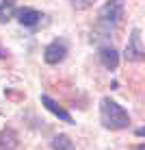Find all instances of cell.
<instances>
[{
	"mask_svg": "<svg viewBox=\"0 0 145 150\" xmlns=\"http://www.w3.org/2000/svg\"><path fill=\"white\" fill-rule=\"evenodd\" d=\"M123 11H126V0H108L104 7L97 13V22H95V41H108L113 37V33L117 30V26L123 20Z\"/></svg>",
	"mask_w": 145,
	"mask_h": 150,
	"instance_id": "1",
	"label": "cell"
},
{
	"mask_svg": "<svg viewBox=\"0 0 145 150\" xmlns=\"http://www.w3.org/2000/svg\"><path fill=\"white\" fill-rule=\"evenodd\" d=\"M100 122L108 131H121V128L130 126V113L119 102H115L113 98L106 96L100 100Z\"/></svg>",
	"mask_w": 145,
	"mask_h": 150,
	"instance_id": "2",
	"label": "cell"
},
{
	"mask_svg": "<svg viewBox=\"0 0 145 150\" xmlns=\"http://www.w3.org/2000/svg\"><path fill=\"white\" fill-rule=\"evenodd\" d=\"M123 59L130 63H141L145 59V48H143V39H141V30L132 28L130 37H128L126 50H123Z\"/></svg>",
	"mask_w": 145,
	"mask_h": 150,
	"instance_id": "3",
	"label": "cell"
},
{
	"mask_svg": "<svg viewBox=\"0 0 145 150\" xmlns=\"http://www.w3.org/2000/svg\"><path fill=\"white\" fill-rule=\"evenodd\" d=\"M67 52H69L67 41L65 39H54V41H50V44L43 48V61L48 65H59L61 61H65Z\"/></svg>",
	"mask_w": 145,
	"mask_h": 150,
	"instance_id": "4",
	"label": "cell"
},
{
	"mask_svg": "<svg viewBox=\"0 0 145 150\" xmlns=\"http://www.w3.org/2000/svg\"><path fill=\"white\" fill-rule=\"evenodd\" d=\"M13 18L18 20L22 26L35 28L41 20H43V13L37 11V9H33V7H22V9H15V11H13Z\"/></svg>",
	"mask_w": 145,
	"mask_h": 150,
	"instance_id": "5",
	"label": "cell"
},
{
	"mask_svg": "<svg viewBox=\"0 0 145 150\" xmlns=\"http://www.w3.org/2000/svg\"><path fill=\"white\" fill-rule=\"evenodd\" d=\"M41 105L46 107L50 113H52L54 117H59L61 122H67V124H74V117H71V113L67 111V109H63V107L59 105V102L54 100V98H50L48 94H41Z\"/></svg>",
	"mask_w": 145,
	"mask_h": 150,
	"instance_id": "6",
	"label": "cell"
},
{
	"mask_svg": "<svg viewBox=\"0 0 145 150\" xmlns=\"http://www.w3.org/2000/svg\"><path fill=\"white\" fill-rule=\"evenodd\" d=\"M97 59H100L102 68H106V70H117V65H119V52L111 44H102L97 48Z\"/></svg>",
	"mask_w": 145,
	"mask_h": 150,
	"instance_id": "7",
	"label": "cell"
},
{
	"mask_svg": "<svg viewBox=\"0 0 145 150\" xmlns=\"http://www.w3.org/2000/svg\"><path fill=\"white\" fill-rule=\"evenodd\" d=\"M20 146V137L11 126H4L0 131V150H18Z\"/></svg>",
	"mask_w": 145,
	"mask_h": 150,
	"instance_id": "8",
	"label": "cell"
},
{
	"mask_svg": "<svg viewBox=\"0 0 145 150\" xmlns=\"http://www.w3.org/2000/svg\"><path fill=\"white\" fill-rule=\"evenodd\" d=\"M50 148H52V150H76L74 142H71L67 135H63V133H59V135L52 137V142H50Z\"/></svg>",
	"mask_w": 145,
	"mask_h": 150,
	"instance_id": "9",
	"label": "cell"
},
{
	"mask_svg": "<svg viewBox=\"0 0 145 150\" xmlns=\"http://www.w3.org/2000/svg\"><path fill=\"white\" fill-rule=\"evenodd\" d=\"M15 11V0H2L0 2V22H9Z\"/></svg>",
	"mask_w": 145,
	"mask_h": 150,
	"instance_id": "10",
	"label": "cell"
},
{
	"mask_svg": "<svg viewBox=\"0 0 145 150\" xmlns=\"http://www.w3.org/2000/svg\"><path fill=\"white\" fill-rule=\"evenodd\" d=\"M67 2H69V7L76 9V11H85V9H89L95 0H67Z\"/></svg>",
	"mask_w": 145,
	"mask_h": 150,
	"instance_id": "11",
	"label": "cell"
},
{
	"mask_svg": "<svg viewBox=\"0 0 145 150\" xmlns=\"http://www.w3.org/2000/svg\"><path fill=\"white\" fill-rule=\"evenodd\" d=\"M0 59H7V50H4L2 46H0Z\"/></svg>",
	"mask_w": 145,
	"mask_h": 150,
	"instance_id": "12",
	"label": "cell"
},
{
	"mask_svg": "<svg viewBox=\"0 0 145 150\" xmlns=\"http://www.w3.org/2000/svg\"><path fill=\"white\" fill-rule=\"evenodd\" d=\"M134 150H145V146H143V144H139V146L134 148Z\"/></svg>",
	"mask_w": 145,
	"mask_h": 150,
	"instance_id": "13",
	"label": "cell"
}]
</instances>
